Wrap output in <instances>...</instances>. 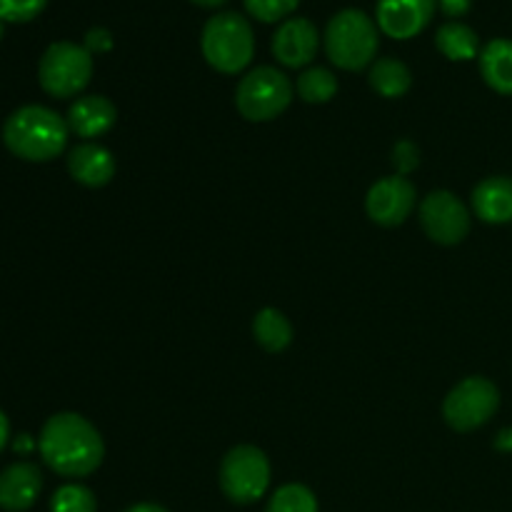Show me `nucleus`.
<instances>
[{"label": "nucleus", "instance_id": "1", "mask_svg": "<svg viewBox=\"0 0 512 512\" xmlns=\"http://www.w3.org/2000/svg\"><path fill=\"white\" fill-rule=\"evenodd\" d=\"M45 465L63 478H85L95 473L105 458V445L93 423L78 413H58L48 418L38 438Z\"/></svg>", "mask_w": 512, "mask_h": 512}, {"label": "nucleus", "instance_id": "2", "mask_svg": "<svg viewBox=\"0 0 512 512\" xmlns=\"http://www.w3.org/2000/svg\"><path fill=\"white\" fill-rule=\"evenodd\" d=\"M68 120L45 105H23L3 125V143L15 158L48 163L68 145Z\"/></svg>", "mask_w": 512, "mask_h": 512}, {"label": "nucleus", "instance_id": "3", "mask_svg": "<svg viewBox=\"0 0 512 512\" xmlns=\"http://www.w3.org/2000/svg\"><path fill=\"white\" fill-rule=\"evenodd\" d=\"M323 43L330 63L355 73L375 63L380 48V28L363 10L343 8L325 25Z\"/></svg>", "mask_w": 512, "mask_h": 512}, {"label": "nucleus", "instance_id": "4", "mask_svg": "<svg viewBox=\"0 0 512 512\" xmlns=\"http://www.w3.org/2000/svg\"><path fill=\"white\" fill-rule=\"evenodd\" d=\"M200 50L210 68H215L218 73H240L248 68L255 53L253 25L235 10H220L203 25Z\"/></svg>", "mask_w": 512, "mask_h": 512}, {"label": "nucleus", "instance_id": "5", "mask_svg": "<svg viewBox=\"0 0 512 512\" xmlns=\"http://www.w3.org/2000/svg\"><path fill=\"white\" fill-rule=\"evenodd\" d=\"M295 85L283 70L273 65H258L240 78L235 88L238 113L250 123H268L283 115L293 103Z\"/></svg>", "mask_w": 512, "mask_h": 512}, {"label": "nucleus", "instance_id": "6", "mask_svg": "<svg viewBox=\"0 0 512 512\" xmlns=\"http://www.w3.org/2000/svg\"><path fill=\"white\" fill-rule=\"evenodd\" d=\"M93 78V55L85 45L58 40L48 45L38 63L40 88L53 98H75Z\"/></svg>", "mask_w": 512, "mask_h": 512}, {"label": "nucleus", "instance_id": "7", "mask_svg": "<svg viewBox=\"0 0 512 512\" xmlns=\"http://www.w3.org/2000/svg\"><path fill=\"white\" fill-rule=\"evenodd\" d=\"M218 483L225 498L235 505L258 503L270 485L268 455L255 445H238L228 450L218 470Z\"/></svg>", "mask_w": 512, "mask_h": 512}, {"label": "nucleus", "instance_id": "8", "mask_svg": "<svg viewBox=\"0 0 512 512\" xmlns=\"http://www.w3.org/2000/svg\"><path fill=\"white\" fill-rule=\"evenodd\" d=\"M500 393L488 378H465L455 385L443 403V418L458 433L478 430L498 413Z\"/></svg>", "mask_w": 512, "mask_h": 512}, {"label": "nucleus", "instance_id": "9", "mask_svg": "<svg viewBox=\"0 0 512 512\" xmlns=\"http://www.w3.org/2000/svg\"><path fill=\"white\" fill-rule=\"evenodd\" d=\"M420 225L438 245H458L470 233V213L450 190H435L420 203Z\"/></svg>", "mask_w": 512, "mask_h": 512}, {"label": "nucleus", "instance_id": "10", "mask_svg": "<svg viewBox=\"0 0 512 512\" xmlns=\"http://www.w3.org/2000/svg\"><path fill=\"white\" fill-rule=\"evenodd\" d=\"M415 203H418L415 185L403 175H390V178L378 180L368 190L365 210H368L373 223L383 225V228H395V225H403L410 218Z\"/></svg>", "mask_w": 512, "mask_h": 512}, {"label": "nucleus", "instance_id": "11", "mask_svg": "<svg viewBox=\"0 0 512 512\" xmlns=\"http://www.w3.org/2000/svg\"><path fill=\"white\" fill-rule=\"evenodd\" d=\"M438 10V0H378L375 23L395 40H410L423 33Z\"/></svg>", "mask_w": 512, "mask_h": 512}, {"label": "nucleus", "instance_id": "12", "mask_svg": "<svg viewBox=\"0 0 512 512\" xmlns=\"http://www.w3.org/2000/svg\"><path fill=\"white\" fill-rule=\"evenodd\" d=\"M320 48V35L313 20L288 18L273 35V55L285 68H305L313 63Z\"/></svg>", "mask_w": 512, "mask_h": 512}, {"label": "nucleus", "instance_id": "13", "mask_svg": "<svg viewBox=\"0 0 512 512\" xmlns=\"http://www.w3.org/2000/svg\"><path fill=\"white\" fill-rule=\"evenodd\" d=\"M43 490V473L38 465L20 460L0 473V508L5 512H25L35 505Z\"/></svg>", "mask_w": 512, "mask_h": 512}, {"label": "nucleus", "instance_id": "14", "mask_svg": "<svg viewBox=\"0 0 512 512\" xmlns=\"http://www.w3.org/2000/svg\"><path fill=\"white\" fill-rule=\"evenodd\" d=\"M68 128L78 138H100L118 120V108L105 95H83L68 110Z\"/></svg>", "mask_w": 512, "mask_h": 512}, {"label": "nucleus", "instance_id": "15", "mask_svg": "<svg viewBox=\"0 0 512 512\" xmlns=\"http://www.w3.org/2000/svg\"><path fill=\"white\" fill-rule=\"evenodd\" d=\"M68 170L75 183L85 188H103L115 175V158L108 148L98 143H80L70 150Z\"/></svg>", "mask_w": 512, "mask_h": 512}, {"label": "nucleus", "instance_id": "16", "mask_svg": "<svg viewBox=\"0 0 512 512\" xmlns=\"http://www.w3.org/2000/svg\"><path fill=\"white\" fill-rule=\"evenodd\" d=\"M473 210L483 223L503 225L512 220V178L493 175L473 190Z\"/></svg>", "mask_w": 512, "mask_h": 512}, {"label": "nucleus", "instance_id": "17", "mask_svg": "<svg viewBox=\"0 0 512 512\" xmlns=\"http://www.w3.org/2000/svg\"><path fill=\"white\" fill-rule=\"evenodd\" d=\"M483 80L500 95H512V40L495 38L480 50Z\"/></svg>", "mask_w": 512, "mask_h": 512}, {"label": "nucleus", "instance_id": "18", "mask_svg": "<svg viewBox=\"0 0 512 512\" xmlns=\"http://www.w3.org/2000/svg\"><path fill=\"white\" fill-rule=\"evenodd\" d=\"M435 48L448 60H473L480 58V38L470 25L460 20H448L435 33Z\"/></svg>", "mask_w": 512, "mask_h": 512}, {"label": "nucleus", "instance_id": "19", "mask_svg": "<svg viewBox=\"0 0 512 512\" xmlns=\"http://www.w3.org/2000/svg\"><path fill=\"white\" fill-rule=\"evenodd\" d=\"M370 88L383 98H403L413 85V73L398 58H378L370 65Z\"/></svg>", "mask_w": 512, "mask_h": 512}, {"label": "nucleus", "instance_id": "20", "mask_svg": "<svg viewBox=\"0 0 512 512\" xmlns=\"http://www.w3.org/2000/svg\"><path fill=\"white\" fill-rule=\"evenodd\" d=\"M253 335L268 353H283L293 343V325L280 310L263 308L253 318Z\"/></svg>", "mask_w": 512, "mask_h": 512}, {"label": "nucleus", "instance_id": "21", "mask_svg": "<svg viewBox=\"0 0 512 512\" xmlns=\"http://www.w3.org/2000/svg\"><path fill=\"white\" fill-rule=\"evenodd\" d=\"M295 90H298V95L305 103H328V100H333L335 93H338V78H335L333 70L313 65V68H305L303 73L298 75Z\"/></svg>", "mask_w": 512, "mask_h": 512}, {"label": "nucleus", "instance_id": "22", "mask_svg": "<svg viewBox=\"0 0 512 512\" xmlns=\"http://www.w3.org/2000/svg\"><path fill=\"white\" fill-rule=\"evenodd\" d=\"M265 512H318V498L305 485L288 483L275 490Z\"/></svg>", "mask_w": 512, "mask_h": 512}, {"label": "nucleus", "instance_id": "23", "mask_svg": "<svg viewBox=\"0 0 512 512\" xmlns=\"http://www.w3.org/2000/svg\"><path fill=\"white\" fill-rule=\"evenodd\" d=\"M50 512H98V500L85 485L68 483L53 493Z\"/></svg>", "mask_w": 512, "mask_h": 512}, {"label": "nucleus", "instance_id": "24", "mask_svg": "<svg viewBox=\"0 0 512 512\" xmlns=\"http://www.w3.org/2000/svg\"><path fill=\"white\" fill-rule=\"evenodd\" d=\"M243 3L245 10L253 18H258L260 23H278V20H285L298 8L300 0H243Z\"/></svg>", "mask_w": 512, "mask_h": 512}, {"label": "nucleus", "instance_id": "25", "mask_svg": "<svg viewBox=\"0 0 512 512\" xmlns=\"http://www.w3.org/2000/svg\"><path fill=\"white\" fill-rule=\"evenodd\" d=\"M48 0H0V18L8 23H28L43 13Z\"/></svg>", "mask_w": 512, "mask_h": 512}, {"label": "nucleus", "instance_id": "26", "mask_svg": "<svg viewBox=\"0 0 512 512\" xmlns=\"http://www.w3.org/2000/svg\"><path fill=\"white\" fill-rule=\"evenodd\" d=\"M393 165L398 168V175H410L420 165V148L413 140H400L393 148Z\"/></svg>", "mask_w": 512, "mask_h": 512}, {"label": "nucleus", "instance_id": "27", "mask_svg": "<svg viewBox=\"0 0 512 512\" xmlns=\"http://www.w3.org/2000/svg\"><path fill=\"white\" fill-rule=\"evenodd\" d=\"M85 50H88L90 55L93 53H108L110 48H113V33H110L108 28H90L88 33H85V40H83Z\"/></svg>", "mask_w": 512, "mask_h": 512}, {"label": "nucleus", "instance_id": "28", "mask_svg": "<svg viewBox=\"0 0 512 512\" xmlns=\"http://www.w3.org/2000/svg\"><path fill=\"white\" fill-rule=\"evenodd\" d=\"M438 5L448 18H460V15L468 13L473 0H438Z\"/></svg>", "mask_w": 512, "mask_h": 512}, {"label": "nucleus", "instance_id": "29", "mask_svg": "<svg viewBox=\"0 0 512 512\" xmlns=\"http://www.w3.org/2000/svg\"><path fill=\"white\" fill-rule=\"evenodd\" d=\"M495 450H500V453H512V428L500 430L498 438H495Z\"/></svg>", "mask_w": 512, "mask_h": 512}, {"label": "nucleus", "instance_id": "30", "mask_svg": "<svg viewBox=\"0 0 512 512\" xmlns=\"http://www.w3.org/2000/svg\"><path fill=\"white\" fill-rule=\"evenodd\" d=\"M8 438H10V423H8V418H5L3 410H0V450L8 445Z\"/></svg>", "mask_w": 512, "mask_h": 512}, {"label": "nucleus", "instance_id": "31", "mask_svg": "<svg viewBox=\"0 0 512 512\" xmlns=\"http://www.w3.org/2000/svg\"><path fill=\"white\" fill-rule=\"evenodd\" d=\"M33 448H35V443L30 440V435H20V438L15 440V450H18V453H30Z\"/></svg>", "mask_w": 512, "mask_h": 512}, {"label": "nucleus", "instance_id": "32", "mask_svg": "<svg viewBox=\"0 0 512 512\" xmlns=\"http://www.w3.org/2000/svg\"><path fill=\"white\" fill-rule=\"evenodd\" d=\"M125 512H168V510L160 508V505H155V503H138V505H133V508H128Z\"/></svg>", "mask_w": 512, "mask_h": 512}, {"label": "nucleus", "instance_id": "33", "mask_svg": "<svg viewBox=\"0 0 512 512\" xmlns=\"http://www.w3.org/2000/svg\"><path fill=\"white\" fill-rule=\"evenodd\" d=\"M190 3H195V5H200V8H220V5H225L228 3V0H190Z\"/></svg>", "mask_w": 512, "mask_h": 512}, {"label": "nucleus", "instance_id": "34", "mask_svg": "<svg viewBox=\"0 0 512 512\" xmlns=\"http://www.w3.org/2000/svg\"><path fill=\"white\" fill-rule=\"evenodd\" d=\"M3 30H5V20L0 18V38H3Z\"/></svg>", "mask_w": 512, "mask_h": 512}]
</instances>
